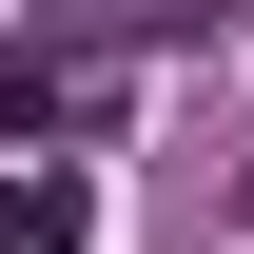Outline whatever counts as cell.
<instances>
[{"label":"cell","mask_w":254,"mask_h":254,"mask_svg":"<svg viewBox=\"0 0 254 254\" xmlns=\"http://www.w3.org/2000/svg\"><path fill=\"white\" fill-rule=\"evenodd\" d=\"M118 98H137L118 39H20L0 59V137H118Z\"/></svg>","instance_id":"1"},{"label":"cell","mask_w":254,"mask_h":254,"mask_svg":"<svg viewBox=\"0 0 254 254\" xmlns=\"http://www.w3.org/2000/svg\"><path fill=\"white\" fill-rule=\"evenodd\" d=\"M0 254H78V176H20L0 195Z\"/></svg>","instance_id":"2"}]
</instances>
